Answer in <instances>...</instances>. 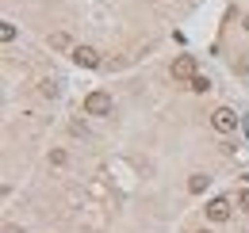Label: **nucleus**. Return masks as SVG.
I'll list each match as a JSON object with an SVG mask.
<instances>
[{
  "label": "nucleus",
  "instance_id": "obj_1",
  "mask_svg": "<svg viewBox=\"0 0 249 233\" xmlns=\"http://www.w3.org/2000/svg\"><path fill=\"white\" fill-rule=\"evenodd\" d=\"M85 115H111V96L107 92H89L85 96Z\"/></svg>",
  "mask_w": 249,
  "mask_h": 233
},
{
  "label": "nucleus",
  "instance_id": "obj_2",
  "mask_svg": "<svg viewBox=\"0 0 249 233\" xmlns=\"http://www.w3.org/2000/svg\"><path fill=\"white\" fill-rule=\"evenodd\" d=\"M211 126H215L218 134H230V130L238 126V115H234L230 107H215V111H211Z\"/></svg>",
  "mask_w": 249,
  "mask_h": 233
},
{
  "label": "nucleus",
  "instance_id": "obj_3",
  "mask_svg": "<svg viewBox=\"0 0 249 233\" xmlns=\"http://www.w3.org/2000/svg\"><path fill=\"white\" fill-rule=\"evenodd\" d=\"M69 54H73V61H77L81 69H96V65H100V50H92V46H73Z\"/></svg>",
  "mask_w": 249,
  "mask_h": 233
},
{
  "label": "nucleus",
  "instance_id": "obj_4",
  "mask_svg": "<svg viewBox=\"0 0 249 233\" xmlns=\"http://www.w3.org/2000/svg\"><path fill=\"white\" fill-rule=\"evenodd\" d=\"M173 77H177V81H192V77H196V58H192V54H180V58L173 61Z\"/></svg>",
  "mask_w": 249,
  "mask_h": 233
},
{
  "label": "nucleus",
  "instance_id": "obj_5",
  "mask_svg": "<svg viewBox=\"0 0 249 233\" xmlns=\"http://www.w3.org/2000/svg\"><path fill=\"white\" fill-rule=\"evenodd\" d=\"M207 218L211 222H226L230 218V199H211L207 203Z\"/></svg>",
  "mask_w": 249,
  "mask_h": 233
},
{
  "label": "nucleus",
  "instance_id": "obj_6",
  "mask_svg": "<svg viewBox=\"0 0 249 233\" xmlns=\"http://www.w3.org/2000/svg\"><path fill=\"white\" fill-rule=\"evenodd\" d=\"M207 183H211V176L196 172V176H192V180H188V191H192V195H199V191H207Z\"/></svg>",
  "mask_w": 249,
  "mask_h": 233
},
{
  "label": "nucleus",
  "instance_id": "obj_7",
  "mask_svg": "<svg viewBox=\"0 0 249 233\" xmlns=\"http://www.w3.org/2000/svg\"><path fill=\"white\" fill-rule=\"evenodd\" d=\"M42 96H50V100H54V96H58V92H62V84H58V81H50V77H46V81H42Z\"/></svg>",
  "mask_w": 249,
  "mask_h": 233
},
{
  "label": "nucleus",
  "instance_id": "obj_8",
  "mask_svg": "<svg viewBox=\"0 0 249 233\" xmlns=\"http://www.w3.org/2000/svg\"><path fill=\"white\" fill-rule=\"evenodd\" d=\"M0 38H4V42H16V23L4 19V23H0Z\"/></svg>",
  "mask_w": 249,
  "mask_h": 233
},
{
  "label": "nucleus",
  "instance_id": "obj_9",
  "mask_svg": "<svg viewBox=\"0 0 249 233\" xmlns=\"http://www.w3.org/2000/svg\"><path fill=\"white\" fill-rule=\"evenodd\" d=\"M50 46H54V50H65V46H69V34H65V31L50 34Z\"/></svg>",
  "mask_w": 249,
  "mask_h": 233
},
{
  "label": "nucleus",
  "instance_id": "obj_10",
  "mask_svg": "<svg viewBox=\"0 0 249 233\" xmlns=\"http://www.w3.org/2000/svg\"><path fill=\"white\" fill-rule=\"evenodd\" d=\"M207 88H211V81H207L203 73H196V77H192V92H207Z\"/></svg>",
  "mask_w": 249,
  "mask_h": 233
},
{
  "label": "nucleus",
  "instance_id": "obj_11",
  "mask_svg": "<svg viewBox=\"0 0 249 233\" xmlns=\"http://www.w3.org/2000/svg\"><path fill=\"white\" fill-rule=\"evenodd\" d=\"M238 206H242V210L249 214V191H242V195H238Z\"/></svg>",
  "mask_w": 249,
  "mask_h": 233
},
{
  "label": "nucleus",
  "instance_id": "obj_12",
  "mask_svg": "<svg viewBox=\"0 0 249 233\" xmlns=\"http://www.w3.org/2000/svg\"><path fill=\"white\" fill-rule=\"evenodd\" d=\"M4 233H23V230H16V226H8V230H4Z\"/></svg>",
  "mask_w": 249,
  "mask_h": 233
},
{
  "label": "nucleus",
  "instance_id": "obj_13",
  "mask_svg": "<svg viewBox=\"0 0 249 233\" xmlns=\"http://www.w3.org/2000/svg\"><path fill=\"white\" fill-rule=\"evenodd\" d=\"M246 31H249V16H246Z\"/></svg>",
  "mask_w": 249,
  "mask_h": 233
},
{
  "label": "nucleus",
  "instance_id": "obj_14",
  "mask_svg": "<svg viewBox=\"0 0 249 233\" xmlns=\"http://www.w3.org/2000/svg\"><path fill=\"white\" fill-rule=\"evenodd\" d=\"M199 233H211V230H199Z\"/></svg>",
  "mask_w": 249,
  "mask_h": 233
}]
</instances>
